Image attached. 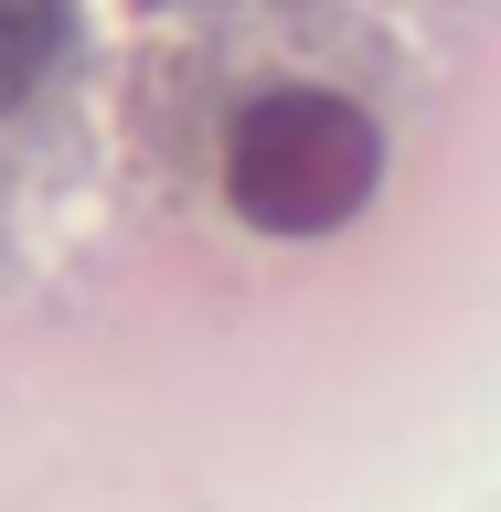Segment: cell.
Returning a JSON list of instances; mask_svg holds the SVG:
<instances>
[{"instance_id":"7a4b0ae2","label":"cell","mask_w":501,"mask_h":512,"mask_svg":"<svg viewBox=\"0 0 501 512\" xmlns=\"http://www.w3.org/2000/svg\"><path fill=\"white\" fill-rule=\"evenodd\" d=\"M64 64V0H0V107H22Z\"/></svg>"},{"instance_id":"6da1fadb","label":"cell","mask_w":501,"mask_h":512,"mask_svg":"<svg viewBox=\"0 0 501 512\" xmlns=\"http://www.w3.org/2000/svg\"><path fill=\"white\" fill-rule=\"evenodd\" d=\"M374 182H384V128L331 86L256 96L224 139V203L256 235H331L374 203Z\"/></svg>"}]
</instances>
